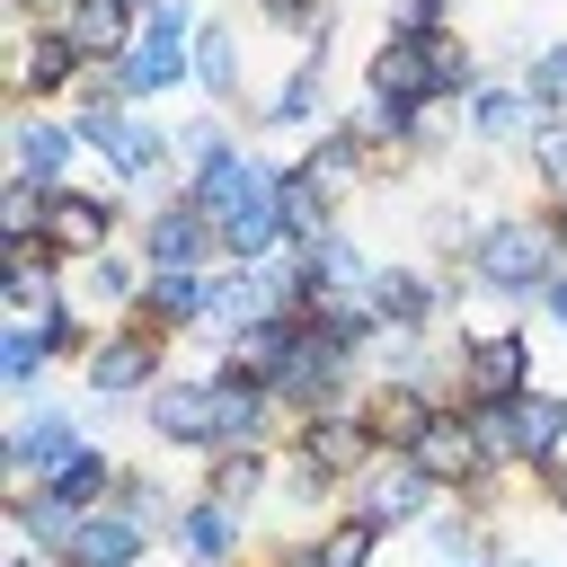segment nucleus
Wrapping results in <instances>:
<instances>
[{"mask_svg": "<svg viewBox=\"0 0 567 567\" xmlns=\"http://www.w3.org/2000/svg\"><path fill=\"white\" fill-rule=\"evenodd\" d=\"M443 408H452V399H434V390H416V381H372V390H363V416H372L381 452H416V434H425Z\"/></svg>", "mask_w": 567, "mask_h": 567, "instance_id": "aec40b11", "label": "nucleus"}, {"mask_svg": "<svg viewBox=\"0 0 567 567\" xmlns=\"http://www.w3.org/2000/svg\"><path fill=\"white\" fill-rule=\"evenodd\" d=\"M532 168H540V195H567V115H540V133L523 142Z\"/></svg>", "mask_w": 567, "mask_h": 567, "instance_id": "e433bc0d", "label": "nucleus"}, {"mask_svg": "<svg viewBox=\"0 0 567 567\" xmlns=\"http://www.w3.org/2000/svg\"><path fill=\"white\" fill-rule=\"evenodd\" d=\"M18 9H27V27H44V18L62 9V0H18Z\"/></svg>", "mask_w": 567, "mask_h": 567, "instance_id": "37998d69", "label": "nucleus"}, {"mask_svg": "<svg viewBox=\"0 0 567 567\" xmlns=\"http://www.w3.org/2000/svg\"><path fill=\"white\" fill-rule=\"evenodd\" d=\"M9 567H62V558H53V549H35V540H18V558H9Z\"/></svg>", "mask_w": 567, "mask_h": 567, "instance_id": "79ce46f5", "label": "nucleus"}, {"mask_svg": "<svg viewBox=\"0 0 567 567\" xmlns=\"http://www.w3.org/2000/svg\"><path fill=\"white\" fill-rule=\"evenodd\" d=\"M540 319H558V328H567V266L540 284Z\"/></svg>", "mask_w": 567, "mask_h": 567, "instance_id": "ea45409f", "label": "nucleus"}, {"mask_svg": "<svg viewBox=\"0 0 567 567\" xmlns=\"http://www.w3.org/2000/svg\"><path fill=\"white\" fill-rule=\"evenodd\" d=\"M408 461H416V470H425L443 496H470V487H487V470H496V461H487V443L470 434L461 399H452V408H443V416L416 434V452H408Z\"/></svg>", "mask_w": 567, "mask_h": 567, "instance_id": "9d476101", "label": "nucleus"}, {"mask_svg": "<svg viewBox=\"0 0 567 567\" xmlns=\"http://www.w3.org/2000/svg\"><path fill=\"white\" fill-rule=\"evenodd\" d=\"M257 18H266L275 35H301V44H310V35L337 27V0H257Z\"/></svg>", "mask_w": 567, "mask_h": 567, "instance_id": "f704fd0d", "label": "nucleus"}, {"mask_svg": "<svg viewBox=\"0 0 567 567\" xmlns=\"http://www.w3.org/2000/svg\"><path fill=\"white\" fill-rule=\"evenodd\" d=\"M53 363H62V354H53V337H44L35 319H9V328H0V390H9V399H27Z\"/></svg>", "mask_w": 567, "mask_h": 567, "instance_id": "bb28decb", "label": "nucleus"}, {"mask_svg": "<svg viewBox=\"0 0 567 567\" xmlns=\"http://www.w3.org/2000/svg\"><path fill=\"white\" fill-rule=\"evenodd\" d=\"M461 115H470V142H487V151H514V142H532L540 133V106H532V89L514 80H478L470 97H461Z\"/></svg>", "mask_w": 567, "mask_h": 567, "instance_id": "a211bd4d", "label": "nucleus"}, {"mask_svg": "<svg viewBox=\"0 0 567 567\" xmlns=\"http://www.w3.org/2000/svg\"><path fill=\"white\" fill-rule=\"evenodd\" d=\"M549 230H558V248H567V195H549Z\"/></svg>", "mask_w": 567, "mask_h": 567, "instance_id": "c03bdc74", "label": "nucleus"}, {"mask_svg": "<svg viewBox=\"0 0 567 567\" xmlns=\"http://www.w3.org/2000/svg\"><path fill=\"white\" fill-rule=\"evenodd\" d=\"M142 328H159V337L213 328V266H195V275H151V284H142Z\"/></svg>", "mask_w": 567, "mask_h": 567, "instance_id": "4be33fe9", "label": "nucleus"}, {"mask_svg": "<svg viewBox=\"0 0 567 567\" xmlns=\"http://www.w3.org/2000/svg\"><path fill=\"white\" fill-rule=\"evenodd\" d=\"M124 9H133V18H151V9H159V0H124Z\"/></svg>", "mask_w": 567, "mask_h": 567, "instance_id": "a18cd8bd", "label": "nucleus"}, {"mask_svg": "<svg viewBox=\"0 0 567 567\" xmlns=\"http://www.w3.org/2000/svg\"><path fill=\"white\" fill-rule=\"evenodd\" d=\"M106 505H115V514H124V523H133L142 540H159V532H177V514H168V487H159V478H142V470H124Z\"/></svg>", "mask_w": 567, "mask_h": 567, "instance_id": "2f4dec72", "label": "nucleus"}, {"mask_svg": "<svg viewBox=\"0 0 567 567\" xmlns=\"http://www.w3.org/2000/svg\"><path fill=\"white\" fill-rule=\"evenodd\" d=\"M523 89H532V106H540V115H567V44H540V53H532V71H523Z\"/></svg>", "mask_w": 567, "mask_h": 567, "instance_id": "4c0bfd02", "label": "nucleus"}, {"mask_svg": "<svg viewBox=\"0 0 567 567\" xmlns=\"http://www.w3.org/2000/svg\"><path fill=\"white\" fill-rule=\"evenodd\" d=\"M159 354H168V337H159V328L115 319V328H97V346H89L80 381H89V399H151V390L168 381V372H159Z\"/></svg>", "mask_w": 567, "mask_h": 567, "instance_id": "f03ea898", "label": "nucleus"}, {"mask_svg": "<svg viewBox=\"0 0 567 567\" xmlns=\"http://www.w3.org/2000/svg\"><path fill=\"white\" fill-rule=\"evenodd\" d=\"M0 292H9L18 319H35V310H53V301L71 292V257H62L53 239H18V248L0 257Z\"/></svg>", "mask_w": 567, "mask_h": 567, "instance_id": "f3484780", "label": "nucleus"}, {"mask_svg": "<svg viewBox=\"0 0 567 567\" xmlns=\"http://www.w3.org/2000/svg\"><path fill=\"white\" fill-rule=\"evenodd\" d=\"M239 540H248V514H239V505H221V496H186V505H177V549H186V567H230Z\"/></svg>", "mask_w": 567, "mask_h": 567, "instance_id": "412c9836", "label": "nucleus"}, {"mask_svg": "<svg viewBox=\"0 0 567 567\" xmlns=\"http://www.w3.org/2000/svg\"><path fill=\"white\" fill-rule=\"evenodd\" d=\"M71 452H89V425H80L71 408H27V416L9 425V478H18V487H44Z\"/></svg>", "mask_w": 567, "mask_h": 567, "instance_id": "9b49d317", "label": "nucleus"}, {"mask_svg": "<svg viewBox=\"0 0 567 567\" xmlns=\"http://www.w3.org/2000/svg\"><path fill=\"white\" fill-rule=\"evenodd\" d=\"M80 124L71 115H53V106H18V124H9V177H27V186H44V195H62L71 186V168H80Z\"/></svg>", "mask_w": 567, "mask_h": 567, "instance_id": "39448f33", "label": "nucleus"}, {"mask_svg": "<svg viewBox=\"0 0 567 567\" xmlns=\"http://www.w3.org/2000/svg\"><path fill=\"white\" fill-rule=\"evenodd\" d=\"M372 549H381V532H372L363 514H337V523L310 540V567H372Z\"/></svg>", "mask_w": 567, "mask_h": 567, "instance_id": "473e14b6", "label": "nucleus"}, {"mask_svg": "<svg viewBox=\"0 0 567 567\" xmlns=\"http://www.w3.org/2000/svg\"><path fill=\"white\" fill-rule=\"evenodd\" d=\"M567 266L549 213H487L478 239H470V292H496V301H540V284Z\"/></svg>", "mask_w": 567, "mask_h": 567, "instance_id": "f257e3e1", "label": "nucleus"}, {"mask_svg": "<svg viewBox=\"0 0 567 567\" xmlns=\"http://www.w3.org/2000/svg\"><path fill=\"white\" fill-rule=\"evenodd\" d=\"M452 0H390V35H443Z\"/></svg>", "mask_w": 567, "mask_h": 567, "instance_id": "58836bf2", "label": "nucleus"}, {"mask_svg": "<svg viewBox=\"0 0 567 567\" xmlns=\"http://www.w3.org/2000/svg\"><path fill=\"white\" fill-rule=\"evenodd\" d=\"M44 27H53V35L89 62V71H115V62L133 53V35H142V18H133L124 0H62Z\"/></svg>", "mask_w": 567, "mask_h": 567, "instance_id": "f8f14e48", "label": "nucleus"}, {"mask_svg": "<svg viewBox=\"0 0 567 567\" xmlns=\"http://www.w3.org/2000/svg\"><path fill=\"white\" fill-rule=\"evenodd\" d=\"M292 168H301V177H310V186H319V195H328V204L346 213V195H354V186L372 177V142H363L354 124H328V133H319V142H310V151H301Z\"/></svg>", "mask_w": 567, "mask_h": 567, "instance_id": "6ab92c4d", "label": "nucleus"}, {"mask_svg": "<svg viewBox=\"0 0 567 567\" xmlns=\"http://www.w3.org/2000/svg\"><path fill=\"white\" fill-rule=\"evenodd\" d=\"M142 425L168 443V452H195V461H213L221 452V408H213V372H195V381H159L151 399H142Z\"/></svg>", "mask_w": 567, "mask_h": 567, "instance_id": "0eeeda50", "label": "nucleus"}, {"mask_svg": "<svg viewBox=\"0 0 567 567\" xmlns=\"http://www.w3.org/2000/svg\"><path fill=\"white\" fill-rule=\"evenodd\" d=\"M540 496H549V514H567V461H558V470H540Z\"/></svg>", "mask_w": 567, "mask_h": 567, "instance_id": "a19ab883", "label": "nucleus"}, {"mask_svg": "<svg viewBox=\"0 0 567 567\" xmlns=\"http://www.w3.org/2000/svg\"><path fill=\"white\" fill-rule=\"evenodd\" d=\"M328 106V35H310V53H301V71L266 97V124H310Z\"/></svg>", "mask_w": 567, "mask_h": 567, "instance_id": "c85d7f7f", "label": "nucleus"}, {"mask_svg": "<svg viewBox=\"0 0 567 567\" xmlns=\"http://www.w3.org/2000/svg\"><path fill=\"white\" fill-rule=\"evenodd\" d=\"M558 461H567V399L523 390L514 399V470H558Z\"/></svg>", "mask_w": 567, "mask_h": 567, "instance_id": "5701e85b", "label": "nucleus"}, {"mask_svg": "<svg viewBox=\"0 0 567 567\" xmlns=\"http://www.w3.org/2000/svg\"><path fill=\"white\" fill-rule=\"evenodd\" d=\"M523 390H532V337L523 328L461 346V399H523Z\"/></svg>", "mask_w": 567, "mask_h": 567, "instance_id": "2eb2a0df", "label": "nucleus"}, {"mask_svg": "<svg viewBox=\"0 0 567 567\" xmlns=\"http://www.w3.org/2000/svg\"><path fill=\"white\" fill-rule=\"evenodd\" d=\"M80 71H89V62H80L53 27H27V44H18V80H9V89H18V106H53V115H62L71 89H80Z\"/></svg>", "mask_w": 567, "mask_h": 567, "instance_id": "dca6fc26", "label": "nucleus"}, {"mask_svg": "<svg viewBox=\"0 0 567 567\" xmlns=\"http://www.w3.org/2000/svg\"><path fill=\"white\" fill-rule=\"evenodd\" d=\"M213 248H221V230H213L186 195L151 204V213H142V230H133V257H142L151 275H195V266H213Z\"/></svg>", "mask_w": 567, "mask_h": 567, "instance_id": "423d86ee", "label": "nucleus"}, {"mask_svg": "<svg viewBox=\"0 0 567 567\" xmlns=\"http://www.w3.org/2000/svg\"><path fill=\"white\" fill-rule=\"evenodd\" d=\"M44 239H53L71 266L106 257V248L124 239V204H115V186H62V195H53V221H44Z\"/></svg>", "mask_w": 567, "mask_h": 567, "instance_id": "1a4fd4ad", "label": "nucleus"}, {"mask_svg": "<svg viewBox=\"0 0 567 567\" xmlns=\"http://www.w3.org/2000/svg\"><path fill=\"white\" fill-rule=\"evenodd\" d=\"M195 89H204L213 106H239V89H248V71H239V35H230L221 18H204V35H195Z\"/></svg>", "mask_w": 567, "mask_h": 567, "instance_id": "a878e982", "label": "nucleus"}, {"mask_svg": "<svg viewBox=\"0 0 567 567\" xmlns=\"http://www.w3.org/2000/svg\"><path fill=\"white\" fill-rule=\"evenodd\" d=\"M434 505H443V487L408 461V452H381L354 487H346V514H363L372 532H408V523H434Z\"/></svg>", "mask_w": 567, "mask_h": 567, "instance_id": "20e7f679", "label": "nucleus"}, {"mask_svg": "<svg viewBox=\"0 0 567 567\" xmlns=\"http://www.w3.org/2000/svg\"><path fill=\"white\" fill-rule=\"evenodd\" d=\"M142 532L115 514V505H97V514H80V532H71V558L62 567H142Z\"/></svg>", "mask_w": 567, "mask_h": 567, "instance_id": "393cba45", "label": "nucleus"}, {"mask_svg": "<svg viewBox=\"0 0 567 567\" xmlns=\"http://www.w3.org/2000/svg\"><path fill=\"white\" fill-rule=\"evenodd\" d=\"M71 284H80V301H89V310L142 319V284H151V266H142V257H124V248H106V257L71 266Z\"/></svg>", "mask_w": 567, "mask_h": 567, "instance_id": "b1692460", "label": "nucleus"}, {"mask_svg": "<svg viewBox=\"0 0 567 567\" xmlns=\"http://www.w3.org/2000/svg\"><path fill=\"white\" fill-rule=\"evenodd\" d=\"M461 292H470V284H443L434 266H381V275H372V319H381L390 337H425Z\"/></svg>", "mask_w": 567, "mask_h": 567, "instance_id": "6e6552de", "label": "nucleus"}, {"mask_svg": "<svg viewBox=\"0 0 567 567\" xmlns=\"http://www.w3.org/2000/svg\"><path fill=\"white\" fill-rule=\"evenodd\" d=\"M266 478H275V452H257V443H248V452H213V461H204V496H221V505H239V514L266 496Z\"/></svg>", "mask_w": 567, "mask_h": 567, "instance_id": "7c9ffc66", "label": "nucleus"}, {"mask_svg": "<svg viewBox=\"0 0 567 567\" xmlns=\"http://www.w3.org/2000/svg\"><path fill=\"white\" fill-rule=\"evenodd\" d=\"M44 221H53V195L27 186V177H9V186H0V239H9V248H18V239H44Z\"/></svg>", "mask_w": 567, "mask_h": 567, "instance_id": "72a5a7b5", "label": "nucleus"}, {"mask_svg": "<svg viewBox=\"0 0 567 567\" xmlns=\"http://www.w3.org/2000/svg\"><path fill=\"white\" fill-rule=\"evenodd\" d=\"M9 523H18V540H35V549L71 558V532H80V514H71L53 487H18V496H9Z\"/></svg>", "mask_w": 567, "mask_h": 567, "instance_id": "cd10ccee", "label": "nucleus"}, {"mask_svg": "<svg viewBox=\"0 0 567 567\" xmlns=\"http://www.w3.org/2000/svg\"><path fill=\"white\" fill-rule=\"evenodd\" d=\"M363 97H381V106H434L443 89H434V53H425V35H381L372 62H363Z\"/></svg>", "mask_w": 567, "mask_h": 567, "instance_id": "4468645a", "label": "nucleus"}, {"mask_svg": "<svg viewBox=\"0 0 567 567\" xmlns=\"http://www.w3.org/2000/svg\"><path fill=\"white\" fill-rule=\"evenodd\" d=\"M115 478H124V461H106V452L89 443V452H71V461H62V470H53L44 487H53V496H62L71 514H97V505L115 496Z\"/></svg>", "mask_w": 567, "mask_h": 567, "instance_id": "c756f323", "label": "nucleus"}, {"mask_svg": "<svg viewBox=\"0 0 567 567\" xmlns=\"http://www.w3.org/2000/svg\"><path fill=\"white\" fill-rule=\"evenodd\" d=\"M106 80L124 89V106H151V97H168L177 80H195V44H186V35H168V27H142V35H133V53H124Z\"/></svg>", "mask_w": 567, "mask_h": 567, "instance_id": "ddd939ff", "label": "nucleus"}, {"mask_svg": "<svg viewBox=\"0 0 567 567\" xmlns=\"http://www.w3.org/2000/svg\"><path fill=\"white\" fill-rule=\"evenodd\" d=\"M230 151H239V133L204 115V124H186V133H177V177H195V168H213V159H230Z\"/></svg>", "mask_w": 567, "mask_h": 567, "instance_id": "c9c22d12", "label": "nucleus"}, {"mask_svg": "<svg viewBox=\"0 0 567 567\" xmlns=\"http://www.w3.org/2000/svg\"><path fill=\"white\" fill-rule=\"evenodd\" d=\"M292 452H301L310 470H328L337 487H354V478L381 461V434H372L363 399H337V408H310V416H292Z\"/></svg>", "mask_w": 567, "mask_h": 567, "instance_id": "7ed1b4c3", "label": "nucleus"}]
</instances>
